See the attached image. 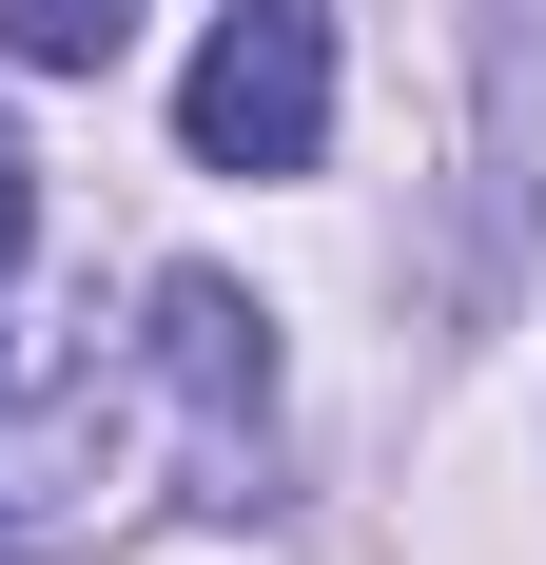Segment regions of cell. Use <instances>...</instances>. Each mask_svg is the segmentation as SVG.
I'll return each mask as SVG.
<instances>
[{"instance_id": "obj_1", "label": "cell", "mask_w": 546, "mask_h": 565, "mask_svg": "<svg viewBox=\"0 0 546 565\" xmlns=\"http://www.w3.org/2000/svg\"><path fill=\"white\" fill-rule=\"evenodd\" d=\"M137 429H157V468H176V508H273V312L234 274H157L137 292Z\"/></svg>"}, {"instance_id": "obj_2", "label": "cell", "mask_w": 546, "mask_h": 565, "mask_svg": "<svg viewBox=\"0 0 546 565\" xmlns=\"http://www.w3.org/2000/svg\"><path fill=\"white\" fill-rule=\"evenodd\" d=\"M176 137H196V175H313L332 157V0H216Z\"/></svg>"}, {"instance_id": "obj_3", "label": "cell", "mask_w": 546, "mask_h": 565, "mask_svg": "<svg viewBox=\"0 0 546 565\" xmlns=\"http://www.w3.org/2000/svg\"><path fill=\"white\" fill-rule=\"evenodd\" d=\"M137 40V0H0V58H40V78H98Z\"/></svg>"}, {"instance_id": "obj_4", "label": "cell", "mask_w": 546, "mask_h": 565, "mask_svg": "<svg viewBox=\"0 0 546 565\" xmlns=\"http://www.w3.org/2000/svg\"><path fill=\"white\" fill-rule=\"evenodd\" d=\"M20 234H40V157H20V117H0V292H20Z\"/></svg>"}]
</instances>
